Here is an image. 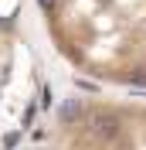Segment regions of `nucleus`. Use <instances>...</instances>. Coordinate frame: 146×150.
Instances as JSON below:
<instances>
[{
    "instance_id": "obj_1",
    "label": "nucleus",
    "mask_w": 146,
    "mask_h": 150,
    "mask_svg": "<svg viewBox=\"0 0 146 150\" xmlns=\"http://www.w3.org/2000/svg\"><path fill=\"white\" fill-rule=\"evenodd\" d=\"M58 45L95 79L146 89V0H37Z\"/></svg>"
},
{
    "instance_id": "obj_3",
    "label": "nucleus",
    "mask_w": 146,
    "mask_h": 150,
    "mask_svg": "<svg viewBox=\"0 0 146 150\" xmlns=\"http://www.w3.org/2000/svg\"><path fill=\"white\" fill-rule=\"evenodd\" d=\"M68 140H72V147H68V150H95V147H92V143L78 140V137H72V133H68Z\"/></svg>"
},
{
    "instance_id": "obj_2",
    "label": "nucleus",
    "mask_w": 146,
    "mask_h": 150,
    "mask_svg": "<svg viewBox=\"0 0 146 150\" xmlns=\"http://www.w3.org/2000/svg\"><path fill=\"white\" fill-rule=\"evenodd\" d=\"M61 130L95 150H146V103H68Z\"/></svg>"
}]
</instances>
